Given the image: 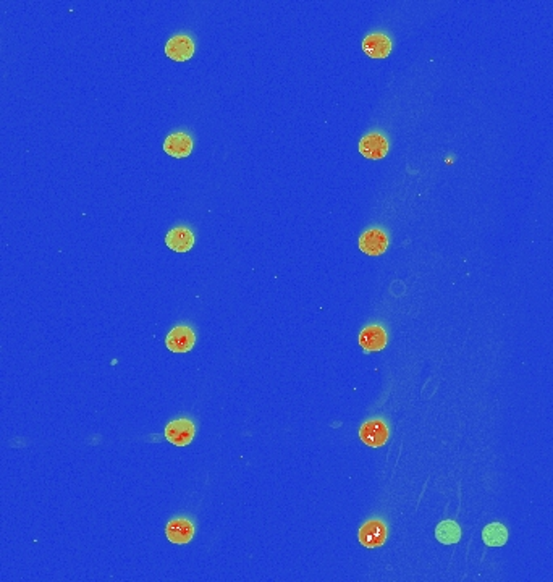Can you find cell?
Masks as SVG:
<instances>
[{"instance_id": "6da1fadb", "label": "cell", "mask_w": 553, "mask_h": 582, "mask_svg": "<svg viewBox=\"0 0 553 582\" xmlns=\"http://www.w3.org/2000/svg\"><path fill=\"white\" fill-rule=\"evenodd\" d=\"M358 537L359 544L366 549L382 547L387 540V526L381 519H371L361 526Z\"/></svg>"}, {"instance_id": "7c38bea8", "label": "cell", "mask_w": 553, "mask_h": 582, "mask_svg": "<svg viewBox=\"0 0 553 582\" xmlns=\"http://www.w3.org/2000/svg\"><path fill=\"white\" fill-rule=\"evenodd\" d=\"M165 243L168 248L175 251V253H188V251L195 246V235L190 228L178 227L167 233Z\"/></svg>"}, {"instance_id": "8fae6325", "label": "cell", "mask_w": 553, "mask_h": 582, "mask_svg": "<svg viewBox=\"0 0 553 582\" xmlns=\"http://www.w3.org/2000/svg\"><path fill=\"white\" fill-rule=\"evenodd\" d=\"M359 345L364 351H381L387 346V332L381 326H369L359 333Z\"/></svg>"}, {"instance_id": "5bb4252c", "label": "cell", "mask_w": 553, "mask_h": 582, "mask_svg": "<svg viewBox=\"0 0 553 582\" xmlns=\"http://www.w3.org/2000/svg\"><path fill=\"white\" fill-rule=\"evenodd\" d=\"M482 539L484 544L489 547H503L508 540V531L500 523L487 524L482 531Z\"/></svg>"}, {"instance_id": "3957f363", "label": "cell", "mask_w": 553, "mask_h": 582, "mask_svg": "<svg viewBox=\"0 0 553 582\" xmlns=\"http://www.w3.org/2000/svg\"><path fill=\"white\" fill-rule=\"evenodd\" d=\"M388 427L387 424L381 421V419H372V421L364 422L359 429V437L363 440L364 445L378 448L383 447L388 440Z\"/></svg>"}, {"instance_id": "52a82bcc", "label": "cell", "mask_w": 553, "mask_h": 582, "mask_svg": "<svg viewBox=\"0 0 553 582\" xmlns=\"http://www.w3.org/2000/svg\"><path fill=\"white\" fill-rule=\"evenodd\" d=\"M165 53L167 57L175 60V62H186V60H190L195 53L193 39L186 34L173 36V38L168 39V43L165 44Z\"/></svg>"}, {"instance_id": "30bf717a", "label": "cell", "mask_w": 553, "mask_h": 582, "mask_svg": "<svg viewBox=\"0 0 553 582\" xmlns=\"http://www.w3.org/2000/svg\"><path fill=\"white\" fill-rule=\"evenodd\" d=\"M164 151L175 159L188 157L191 151H193V140H191L190 135L182 133V131L180 133H172L164 141Z\"/></svg>"}, {"instance_id": "5b68a950", "label": "cell", "mask_w": 553, "mask_h": 582, "mask_svg": "<svg viewBox=\"0 0 553 582\" xmlns=\"http://www.w3.org/2000/svg\"><path fill=\"white\" fill-rule=\"evenodd\" d=\"M359 152L371 160L383 159L388 152L387 137L382 133H369L363 136L359 141Z\"/></svg>"}, {"instance_id": "7a4b0ae2", "label": "cell", "mask_w": 553, "mask_h": 582, "mask_svg": "<svg viewBox=\"0 0 553 582\" xmlns=\"http://www.w3.org/2000/svg\"><path fill=\"white\" fill-rule=\"evenodd\" d=\"M196 427L190 419H177L165 427V439L175 447L190 445L195 439Z\"/></svg>"}, {"instance_id": "9c48e42d", "label": "cell", "mask_w": 553, "mask_h": 582, "mask_svg": "<svg viewBox=\"0 0 553 582\" xmlns=\"http://www.w3.org/2000/svg\"><path fill=\"white\" fill-rule=\"evenodd\" d=\"M392 39L383 33H372L363 41V51L371 58H387L392 52Z\"/></svg>"}, {"instance_id": "8992f818", "label": "cell", "mask_w": 553, "mask_h": 582, "mask_svg": "<svg viewBox=\"0 0 553 582\" xmlns=\"http://www.w3.org/2000/svg\"><path fill=\"white\" fill-rule=\"evenodd\" d=\"M196 343V335L186 326H180L170 330L165 338V345L172 353H188Z\"/></svg>"}, {"instance_id": "ba28073f", "label": "cell", "mask_w": 553, "mask_h": 582, "mask_svg": "<svg viewBox=\"0 0 553 582\" xmlns=\"http://www.w3.org/2000/svg\"><path fill=\"white\" fill-rule=\"evenodd\" d=\"M167 539L170 540L172 544L177 545H185L191 542V539L195 536V526L190 519L186 518H175L172 519L170 523L165 527Z\"/></svg>"}, {"instance_id": "4fadbf2b", "label": "cell", "mask_w": 553, "mask_h": 582, "mask_svg": "<svg viewBox=\"0 0 553 582\" xmlns=\"http://www.w3.org/2000/svg\"><path fill=\"white\" fill-rule=\"evenodd\" d=\"M435 537L438 542L445 544V545L458 544L461 540V529H460L458 523H455V521L452 519L442 521V523L438 524L435 529Z\"/></svg>"}, {"instance_id": "277c9868", "label": "cell", "mask_w": 553, "mask_h": 582, "mask_svg": "<svg viewBox=\"0 0 553 582\" xmlns=\"http://www.w3.org/2000/svg\"><path fill=\"white\" fill-rule=\"evenodd\" d=\"M388 248V235L382 228H371L359 238V249L368 256H381Z\"/></svg>"}]
</instances>
